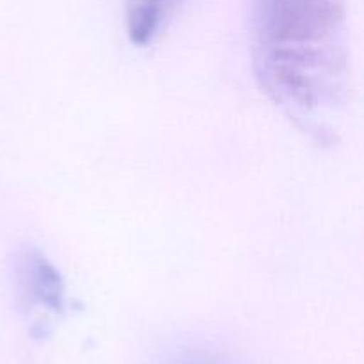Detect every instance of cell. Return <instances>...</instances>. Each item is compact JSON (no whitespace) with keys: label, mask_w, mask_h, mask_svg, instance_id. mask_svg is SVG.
<instances>
[{"label":"cell","mask_w":364,"mask_h":364,"mask_svg":"<svg viewBox=\"0 0 364 364\" xmlns=\"http://www.w3.org/2000/svg\"><path fill=\"white\" fill-rule=\"evenodd\" d=\"M258 84L304 134L336 137L348 98L347 0H252Z\"/></svg>","instance_id":"1"},{"label":"cell","mask_w":364,"mask_h":364,"mask_svg":"<svg viewBox=\"0 0 364 364\" xmlns=\"http://www.w3.org/2000/svg\"><path fill=\"white\" fill-rule=\"evenodd\" d=\"M181 0H124L128 38L135 46H148L159 38Z\"/></svg>","instance_id":"2"},{"label":"cell","mask_w":364,"mask_h":364,"mask_svg":"<svg viewBox=\"0 0 364 364\" xmlns=\"http://www.w3.org/2000/svg\"><path fill=\"white\" fill-rule=\"evenodd\" d=\"M18 283L23 288L27 297L36 299L39 304L53 306L63 299V283L57 270L50 265L48 259L39 252L32 251L21 258Z\"/></svg>","instance_id":"3"},{"label":"cell","mask_w":364,"mask_h":364,"mask_svg":"<svg viewBox=\"0 0 364 364\" xmlns=\"http://www.w3.org/2000/svg\"><path fill=\"white\" fill-rule=\"evenodd\" d=\"M166 364H226V363L206 354H183V355H178V358H173Z\"/></svg>","instance_id":"4"}]
</instances>
